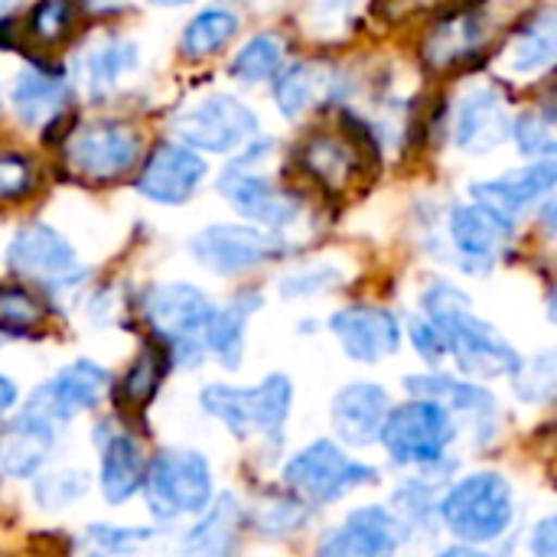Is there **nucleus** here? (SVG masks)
Returning a JSON list of instances; mask_svg holds the SVG:
<instances>
[{
    "instance_id": "f257e3e1",
    "label": "nucleus",
    "mask_w": 557,
    "mask_h": 557,
    "mask_svg": "<svg viewBox=\"0 0 557 557\" xmlns=\"http://www.w3.org/2000/svg\"><path fill=\"white\" fill-rule=\"evenodd\" d=\"M424 320L441 333L447 352L457 356L460 369L476 379L516 375L522 356L516 346L470 307V297L454 284H431L424 290Z\"/></svg>"
},
{
    "instance_id": "f03ea898",
    "label": "nucleus",
    "mask_w": 557,
    "mask_h": 557,
    "mask_svg": "<svg viewBox=\"0 0 557 557\" xmlns=\"http://www.w3.org/2000/svg\"><path fill=\"white\" fill-rule=\"evenodd\" d=\"M199 405L209 418L222 421L228 428V434L238 441L264 437L268 444H281L284 424L294 408V385L281 372L261 379L251 388L219 382V385L202 388Z\"/></svg>"
},
{
    "instance_id": "7ed1b4c3",
    "label": "nucleus",
    "mask_w": 557,
    "mask_h": 557,
    "mask_svg": "<svg viewBox=\"0 0 557 557\" xmlns=\"http://www.w3.org/2000/svg\"><path fill=\"white\" fill-rule=\"evenodd\" d=\"M437 516L463 545L499 542L516 519L512 486L503 473H470L444 493Z\"/></svg>"
},
{
    "instance_id": "20e7f679",
    "label": "nucleus",
    "mask_w": 557,
    "mask_h": 557,
    "mask_svg": "<svg viewBox=\"0 0 557 557\" xmlns=\"http://www.w3.org/2000/svg\"><path fill=\"white\" fill-rule=\"evenodd\" d=\"M215 304L206 297V290L173 281L157 284L144 294V317L150 330L163 339L166 359H173L183 369H196L206 359L202 333L212 320Z\"/></svg>"
},
{
    "instance_id": "39448f33",
    "label": "nucleus",
    "mask_w": 557,
    "mask_h": 557,
    "mask_svg": "<svg viewBox=\"0 0 557 557\" xmlns=\"http://www.w3.org/2000/svg\"><path fill=\"white\" fill-rule=\"evenodd\" d=\"M147 509L157 522L199 516L212 506V467L199 450H163L144 470Z\"/></svg>"
},
{
    "instance_id": "423d86ee",
    "label": "nucleus",
    "mask_w": 557,
    "mask_h": 557,
    "mask_svg": "<svg viewBox=\"0 0 557 557\" xmlns=\"http://www.w3.org/2000/svg\"><path fill=\"white\" fill-rule=\"evenodd\" d=\"M457 437L454 414L428 398L405 401L401 408H392L379 441L385 444L388 457L398 467H421L434 470L447 463V450Z\"/></svg>"
},
{
    "instance_id": "0eeeda50",
    "label": "nucleus",
    "mask_w": 557,
    "mask_h": 557,
    "mask_svg": "<svg viewBox=\"0 0 557 557\" xmlns=\"http://www.w3.org/2000/svg\"><path fill=\"white\" fill-rule=\"evenodd\" d=\"M379 480L375 467L352 460L333 441H313L300 454H294L284 467V486L304 506H333L349 493L372 486Z\"/></svg>"
},
{
    "instance_id": "6e6552de",
    "label": "nucleus",
    "mask_w": 557,
    "mask_h": 557,
    "mask_svg": "<svg viewBox=\"0 0 557 557\" xmlns=\"http://www.w3.org/2000/svg\"><path fill=\"white\" fill-rule=\"evenodd\" d=\"M173 131L189 150L232 153L258 134L255 111L232 95H209L173 117Z\"/></svg>"
},
{
    "instance_id": "1a4fd4ad",
    "label": "nucleus",
    "mask_w": 557,
    "mask_h": 557,
    "mask_svg": "<svg viewBox=\"0 0 557 557\" xmlns=\"http://www.w3.org/2000/svg\"><path fill=\"white\" fill-rule=\"evenodd\" d=\"M281 251H284V238L258 225L219 222V225H206L189 238L193 261L209 274H222V277L255 271L264 261L277 258Z\"/></svg>"
},
{
    "instance_id": "9d476101",
    "label": "nucleus",
    "mask_w": 557,
    "mask_h": 557,
    "mask_svg": "<svg viewBox=\"0 0 557 557\" xmlns=\"http://www.w3.org/2000/svg\"><path fill=\"white\" fill-rule=\"evenodd\" d=\"M7 264L46 287H72L85 277V268L69 238L46 222H29L10 238Z\"/></svg>"
},
{
    "instance_id": "9b49d317",
    "label": "nucleus",
    "mask_w": 557,
    "mask_h": 557,
    "mask_svg": "<svg viewBox=\"0 0 557 557\" xmlns=\"http://www.w3.org/2000/svg\"><path fill=\"white\" fill-rule=\"evenodd\" d=\"M108 388H111L108 369H101L98 362H88V359H75L59 375H52L49 382H42L33 392V398H29V405L23 411L33 414V418H39V421H46V424H52L59 431L78 411L95 408L104 398Z\"/></svg>"
},
{
    "instance_id": "f8f14e48",
    "label": "nucleus",
    "mask_w": 557,
    "mask_h": 557,
    "mask_svg": "<svg viewBox=\"0 0 557 557\" xmlns=\"http://www.w3.org/2000/svg\"><path fill=\"white\" fill-rule=\"evenodd\" d=\"M69 166L91 183H111L140 160V134L127 124H88L65 144Z\"/></svg>"
},
{
    "instance_id": "ddd939ff",
    "label": "nucleus",
    "mask_w": 557,
    "mask_h": 557,
    "mask_svg": "<svg viewBox=\"0 0 557 557\" xmlns=\"http://www.w3.org/2000/svg\"><path fill=\"white\" fill-rule=\"evenodd\" d=\"M219 193L228 199V206L238 215L258 222L264 232H274V235H284V228L297 225V219H300L297 196L271 186L264 176H258L245 166H235V163L219 176Z\"/></svg>"
},
{
    "instance_id": "4468645a",
    "label": "nucleus",
    "mask_w": 557,
    "mask_h": 557,
    "mask_svg": "<svg viewBox=\"0 0 557 557\" xmlns=\"http://www.w3.org/2000/svg\"><path fill=\"white\" fill-rule=\"evenodd\" d=\"M401 542L405 522L395 512L385 506H362L323 539L320 557H395Z\"/></svg>"
},
{
    "instance_id": "2eb2a0df",
    "label": "nucleus",
    "mask_w": 557,
    "mask_h": 557,
    "mask_svg": "<svg viewBox=\"0 0 557 557\" xmlns=\"http://www.w3.org/2000/svg\"><path fill=\"white\" fill-rule=\"evenodd\" d=\"M330 330L339 339L343 352L362 366L385 362L401 349V323L392 310L382 307H343L339 313H333Z\"/></svg>"
},
{
    "instance_id": "dca6fc26",
    "label": "nucleus",
    "mask_w": 557,
    "mask_h": 557,
    "mask_svg": "<svg viewBox=\"0 0 557 557\" xmlns=\"http://www.w3.org/2000/svg\"><path fill=\"white\" fill-rule=\"evenodd\" d=\"M202 180H206V160L183 144L163 140L147 157L137 176V193L160 206H180L202 186Z\"/></svg>"
},
{
    "instance_id": "f3484780",
    "label": "nucleus",
    "mask_w": 557,
    "mask_h": 557,
    "mask_svg": "<svg viewBox=\"0 0 557 557\" xmlns=\"http://www.w3.org/2000/svg\"><path fill=\"white\" fill-rule=\"evenodd\" d=\"M512 131L509 108L493 85L470 88L454 111V144L463 153H490Z\"/></svg>"
},
{
    "instance_id": "a211bd4d",
    "label": "nucleus",
    "mask_w": 557,
    "mask_h": 557,
    "mask_svg": "<svg viewBox=\"0 0 557 557\" xmlns=\"http://www.w3.org/2000/svg\"><path fill=\"white\" fill-rule=\"evenodd\" d=\"M512 222L499 219L496 212L470 202V206H457L450 212V242L460 255V264L470 274L490 271L499 258V251L506 248V242L512 238Z\"/></svg>"
},
{
    "instance_id": "6ab92c4d",
    "label": "nucleus",
    "mask_w": 557,
    "mask_h": 557,
    "mask_svg": "<svg viewBox=\"0 0 557 557\" xmlns=\"http://www.w3.org/2000/svg\"><path fill=\"white\" fill-rule=\"evenodd\" d=\"M557 166L555 160H532V166L506 173L499 180H486V183H473L470 196L476 206L496 212L499 219L512 222L539 199H545L555 189Z\"/></svg>"
},
{
    "instance_id": "aec40b11",
    "label": "nucleus",
    "mask_w": 557,
    "mask_h": 557,
    "mask_svg": "<svg viewBox=\"0 0 557 557\" xmlns=\"http://www.w3.org/2000/svg\"><path fill=\"white\" fill-rule=\"evenodd\" d=\"M392 411V398L375 382H349L333 398L336 437L349 447H369L379 441L382 424Z\"/></svg>"
},
{
    "instance_id": "412c9836",
    "label": "nucleus",
    "mask_w": 557,
    "mask_h": 557,
    "mask_svg": "<svg viewBox=\"0 0 557 557\" xmlns=\"http://www.w3.org/2000/svg\"><path fill=\"white\" fill-rule=\"evenodd\" d=\"M52 447H55V428L20 411V418L0 431V467L16 480H33L49 460Z\"/></svg>"
},
{
    "instance_id": "4be33fe9",
    "label": "nucleus",
    "mask_w": 557,
    "mask_h": 557,
    "mask_svg": "<svg viewBox=\"0 0 557 557\" xmlns=\"http://www.w3.org/2000/svg\"><path fill=\"white\" fill-rule=\"evenodd\" d=\"M408 392H414L418 398L444 405L450 414L454 411L470 414L476 421V431L480 428L493 431V424H496V401L476 382H463L454 375H414V379H408Z\"/></svg>"
},
{
    "instance_id": "5701e85b",
    "label": "nucleus",
    "mask_w": 557,
    "mask_h": 557,
    "mask_svg": "<svg viewBox=\"0 0 557 557\" xmlns=\"http://www.w3.org/2000/svg\"><path fill=\"white\" fill-rule=\"evenodd\" d=\"M144 450L131 434H108L101 441V493L111 506L127 503L144 483Z\"/></svg>"
},
{
    "instance_id": "b1692460",
    "label": "nucleus",
    "mask_w": 557,
    "mask_h": 557,
    "mask_svg": "<svg viewBox=\"0 0 557 557\" xmlns=\"http://www.w3.org/2000/svg\"><path fill=\"white\" fill-rule=\"evenodd\" d=\"M13 111L26 127H42L52 117L62 114L65 101H69V85L62 78V72H46V69H33L23 72L13 85Z\"/></svg>"
},
{
    "instance_id": "393cba45",
    "label": "nucleus",
    "mask_w": 557,
    "mask_h": 557,
    "mask_svg": "<svg viewBox=\"0 0 557 557\" xmlns=\"http://www.w3.org/2000/svg\"><path fill=\"white\" fill-rule=\"evenodd\" d=\"M255 310H258V297H238L225 307H215L202 333L206 356H215L225 369H238L245 356V330Z\"/></svg>"
},
{
    "instance_id": "a878e982",
    "label": "nucleus",
    "mask_w": 557,
    "mask_h": 557,
    "mask_svg": "<svg viewBox=\"0 0 557 557\" xmlns=\"http://www.w3.org/2000/svg\"><path fill=\"white\" fill-rule=\"evenodd\" d=\"M557 55V16L552 7L529 16V23L516 33L509 46V69L516 75H539L555 65Z\"/></svg>"
},
{
    "instance_id": "bb28decb",
    "label": "nucleus",
    "mask_w": 557,
    "mask_h": 557,
    "mask_svg": "<svg viewBox=\"0 0 557 557\" xmlns=\"http://www.w3.org/2000/svg\"><path fill=\"white\" fill-rule=\"evenodd\" d=\"M140 65V49L134 39L124 36H111L104 42H98L88 55H85V88L95 98H104L108 91H114L134 69Z\"/></svg>"
},
{
    "instance_id": "cd10ccee",
    "label": "nucleus",
    "mask_w": 557,
    "mask_h": 557,
    "mask_svg": "<svg viewBox=\"0 0 557 557\" xmlns=\"http://www.w3.org/2000/svg\"><path fill=\"white\" fill-rule=\"evenodd\" d=\"M330 91V75L320 62H294L274 75V101L284 117H304Z\"/></svg>"
},
{
    "instance_id": "c85d7f7f",
    "label": "nucleus",
    "mask_w": 557,
    "mask_h": 557,
    "mask_svg": "<svg viewBox=\"0 0 557 557\" xmlns=\"http://www.w3.org/2000/svg\"><path fill=\"white\" fill-rule=\"evenodd\" d=\"M483 42H486V20L473 10H463V13H454L450 20L437 23L424 52L434 65H454V62L480 52Z\"/></svg>"
},
{
    "instance_id": "c756f323",
    "label": "nucleus",
    "mask_w": 557,
    "mask_h": 557,
    "mask_svg": "<svg viewBox=\"0 0 557 557\" xmlns=\"http://www.w3.org/2000/svg\"><path fill=\"white\" fill-rule=\"evenodd\" d=\"M199 516L202 522L189 529V535L183 539V548L199 557H228L242 529V506L235 503V496H222L209 512H199Z\"/></svg>"
},
{
    "instance_id": "7c9ffc66",
    "label": "nucleus",
    "mask_w": 557,
    "mask_h": 557,
    "mask_svg": "<svg viewBox=\"0 0 557 557\" xmlns=\"http://www.w3.org/2000/svg\"><path fill=\"white\" fill-rule=\"evenodd\" d=\"M235 33H238V13H232L228 7H206L186 23L180 36V49L186 59H206L225 49Z\"/></svg>"
},
{
    "instance_id": "2f4dec72",
    "label": "nucleus",
    "mask_w": 557,
    "mask_h": 557,
    "mask_svg": "<svg viewBox=\"0 0 557 557\" xmlns=\"http://www.w3.org/2000/svg\"><path fill=\"white\" fill-rule=\"evenodd\" d=\"M287 42L281 33H258L251 36L232 59V78L242 85H261L281 72Z\"/></svg>"
},
{
    "instance_id": "473e14b6",
    "label": "nucleus",
    "mask_w": 557,
    "mask_h": 557,
    "mask_svg": "<svg viewBox=\"0 0 557 557\" xmlns=\"http://www.w3.org/2000/svg\"><path fill=\"white\" fill-rule=\"evenodd\" d=\"M300 160H304V166H307L320 183H326V186H333V189L346 186L349 176H352V170H356V153H352V147L343 144V140H336V137H323V134L313 137V140L300 150Z\"/></svg>"
},
{
    "instance_id": "72a5a7b5",
    "label": "nucleus",
    "mask_w": 557,
    "mask_h": 557,
    "mask_svg": "<svg viewBox=\"0 0 557 557\" xmlns=\"http://www.w3.org/2000/svg\"><path fill=\"white\" fill-rule=\"evenodd\" d=\"M157 539L153 529H117V525H88L82 532V552L85 557H121L140 552Z\"/></svg>"
},
{
    "instance_id": "f704fd0d",
    "label": "nucleus",
    "mask_w": 557,
    "mask_h": 557,
    "mask_svg": "<svg viewBox=\"0 0 557 557\" xmlns=\"http://www.w3.org/2000/svg\"><path fill=\"white\" fill-rule=\"evenodd\" d=\"M88 493V473L82 470H55V473H36L33 480V499L46 512H59L75 506Z\"/></svg>"
},
{
    "instance_id": "c9c22d12",
    "label": "nucleus",
    "mask_w": 557,
    "mask_h": 557,
    "mask_svg": "<svg viewBox=\"0 0 557 557\" xmlns=\"http://www.w3.org/2000/svg\"><path fill=\"white\" fill-rule=\"evenodd\" d=\"M509 134H516V144H519V150L525 157H532V160H552V153L557 150L555 111L552 108H532V111H525L512 124Z\"/></svg>"
},
{
    "instance_id": "e433bc0d",
    "label": "nucleus",
    "mask_w": 557,
    "mask_h": 557,
    "mask_svg": "<svg viewBox=\"0 0 557 557\" xmlns=\"http://www.w3.org/2000/svg\"><path fill=\"white\" fill-rule=\"evenodd\" d=\"M516 392L525 405H545L552 401L555 395V382H557V362L555 352L545 349L539 356H532L529 362H519L516 369Z\"/></svg>"
},
{
    "instance_id": "4c0bfd02",
    "label": "nucleus",
    "mask_w": 557,
    "mask_h": 557,
    "mask_svg": "<svg viewBox=\"0 0 557 557\" xmlns=\"http://www.w3.org/2000/svg\"><path fill=\"white\" fill-rule=\"evenodd\" d=\"M42 320L39 300L23 287H0V336H20Z\"/></svg>"
},
{
    "instance_id": "58836bf2",
    "label": "nucleus",
    "mask_w": 557,
    "mask_h": 557,
    "mask_svg": "<svg viewBox=\"0 0 557 557\" xmlns=\"http://www.w3.org/2000/svg\"><path fill=\"white\" fill-rule=\"evenodd\" d=\"M339 281H343V274L336 268H300L281 281V294L287 300H310L317 294L339 287Z\"/></svg>"
},
{
    "instance_id": "ea45409f",
    "label": "nucleus",
    "mask_w": 557,
    "mask_h": 557,
    "mask_svg": "<svg viewBox=\"0 0 557 557\" xmlns=\"http://www.w3.org/2000/svg\"><path fill=\"white\" fill-rule=\"evenodd\" d=\"M69 23H72L69 0H39L29 13V29L42 42H59L69 33Z\"/></svg>"
},
{
    "instance_id": "a19ab883",
    "label": "nucleus",
    "mask_w": 557,
    "mask_h": 557,
    "mask_svg": "<svg viewBox=\"0 0 557 557\" xmlns=\"http://www.w3.org/2000/svg\"><path fill=\"white\" fill-rule=\"evenodd\" d=\"M160 379H163V359H160L157 352H144V356L137 359V366L131 369V375H127V382H124V392H127L131 401L140 405V401H147V398L157 392Z\"/></svg>"
},
{
    "instance_id": "79ce46f5",
    "label": "nucleus",
    "mask_w": 557,
    "mask_h": 557,
    "mask_svg": "<svg viewBox=\"0 0 557 557\" xmlns=\"http://www.w3.org/2000/svg\"><path fill=\"white\" fill-rule=\"evenodd\" d=\"M33 189V166L20 153H0V199H20Z\"/></svg>"
},
{
    "instance_id": "37998d69",
    "label": "nucleus",
    "mask_w": 557,
    "mask_h": 557,
    "mask_svg": "<svg viewBox=\"0 0 557 557\" xmlns=\"http://www.w3.org/2000/svg\"><path fill=\"white\" fill-rule=\"evenodd\" d=\"M304 503L297 499V503H274V506H264L261 509V519H258V525H261V532H274V535H287V532H294L300 522H304Z\"/></svg>"
},
{
    "instance_id": "c03bdc74",
    "label": "nucleus",
    "mask_w": 557,
    "mask_h": 557,
    "mask_svg": "<svg viewBox=\"0 0 557 557\" xmlns=\"http://www.w3.org/2000/svg\"><path fill=\"white\" fill-rule=\"evenodd\" d=\"M408 333H411V343H414V352L424 359V362H431V366H437L444 356H447V346H444V339H441V333L428 323V320H411V326H408Z\"/></svg>"
},
{
    "instance_id": "a18cd8bd",
    "label": "nucleus",
    "mask_w": 557,
    "mask_h": 557,
    "mask_svg": "<svg viewBox=\"0 0 557 557\" xmlns=\"http://www.w3.org/2000/svg\"><path fill=\"white\" fill-rule=\"evenodd\" d=\"M529 548L535 557H557V519L555 516H545L535 529H532V539H529Z\"/></svg>"
},
{
    "instance_id": "49530a36",
    "label": "nucleus",
    "mask_w": 557,
    "mask_h": 557,
    "mask_svg": "<svg viewBox=\"0 0 557 557\" xmlns=\"http://www.w3.org/2000/svg\"><path fill=\"white\" fill-rule=\"evenodd\" d=\"M13 405H16V385H13L7 375H0V418H3Z\"/></svg>"
},
{
    "instance_id": "de8ad7c7",
    "label": "nucleus",
    "mask_w": 557,
    "mask_h": 557,
    "mask_svg": "<svg viewBox=\"0 0 557 557\" xmlns=\"http://www.w3.org/2000/svg\"><path fill=\"white\" fill-rule=\"evenodd\" d=\"M437 557H490L480 545H450V548H444Z\"/></svg>"
},
{
    "instance_id": "09e8293b",
    "label": "nucleus",
    "mask_w": 557,
    "mask_h": 557,
    "mask_svg": "<svg viewBox=\"0 0 557 557\" xmlns=\"http://www.w3.org/2000/svg\"><path fill=\"white\" fill-rule=\"evenodd\" d=\"M124 0H85V7L88 10H95V13H104V10H114V7H121Z\"/></svg>"
},
{
    "instance_id": "8fccbe9b",
    "label": "nucleus",
    "mask_w": 557,
    "mask_h": 557,
    "mask_svg": "<svg viewBox=\"0 0 557 557\" xmlns=\"http://www.w3.org/2000/svg\"><path fill=\"white\" fill-rule=\"evenodd\" d=\"M153 7H186V3H193V0H150Z\"/></svg>"
},
{
    "instance_id": "3c124183",
    "label": "nucleus",
    "mask_w": 557,
    "mask_h": 557,
    "mask_svg": "<svg viewBox=\"0 0 557 557\" xmlns=\"http://www.w3.org/2000/svg\"><path fill=\"white\" fill-rule=\"evenodd\" d=\"M13 3H16V0H0V16H3V13H7V10L13 7Z\"/></svg>"
}]
</instances>
